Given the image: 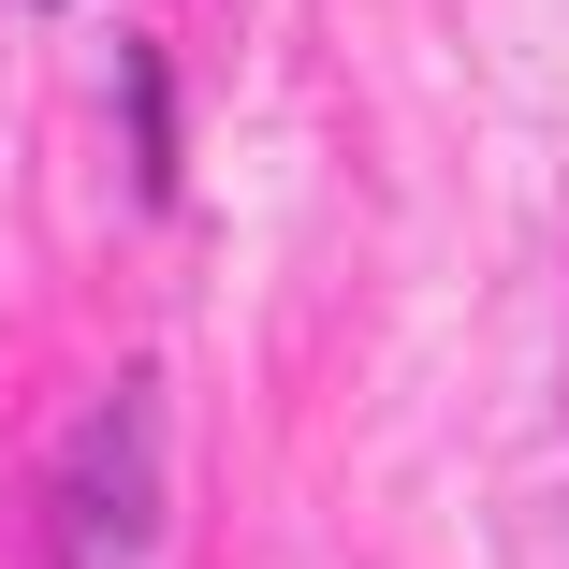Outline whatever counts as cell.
Listing matches in <instances>:
<instances>
[{"mask_svg": "<svg viewBox=\"0 0 569 569\" xmlns=\"http://www.w3.org/2000/svg\"><path fill=\"white\" fill-rule=\"evenodd\" d=\"M147 423H161V395H147V380L102 409V468H88V511H73V540H88L102 569H118V555L147 540V511H161V497H147Z\"/></svg>", "mask_w": 569, "mask_h": 569, "instance_id": "cell-1", "label": "cell"}]
</instances>
